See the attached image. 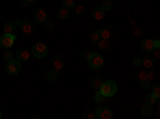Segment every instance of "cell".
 I'll use <instances>...</instances> for the list:
<instances>
[{
    "mask_svg": "<svg viewBox=\"0 0 160 119\" xmlns=\"http://www.w3.org/2000/svg\"><path fill=\"white\" fill-rule=\"evenodd\" d=\"M152 111H154V106H151V105H148V103H144V105H142L141 114H142L144 117H149V116L152 114Z\"/></svg>",
    "mask_w": 160,
    "mask_h": 119,
    "instance_id": "cell-19",
    "label": "cell"
},
{
    "mask_svg": "<svg viewBox=\"0 0 160 119\" xmlns=\"http://www.w3.org/2000/svg\"><path fill=\"white\" fill-rule=\"evenodd\" d=\"M71 11H72V15H74V16L80 18V16H83V13H85V8H83L82 5H75V7H74V8H72Z\"/></svg>",
    "mask_w": 160,
    "mask_h": 119,
    "instance_id": "cell-22",
    "label": "cell"
},
{
    "mask_svg": "<svg viewBox=\"0 0 160 119\" xmlns=\"http://www.w3.org/2000/svg\"><path fill=\"white\" fill-rule=\"evenodd\" d=\"M146 103H148V105H151V106H157V105H158V97H155V95H148V97H146Z\"/></svg>",
    "mask_w": 160,
    "mask_h": 119,
    "instance_id": "cell-23",
    "label": "cell"
},
{
    "mask_svg": "<svg viewBox=\"0 0 160 119\" xmlns=\"http://www.w3.org/2000/svg\"><path fill=\"white\" fill-rule=\"evenodd\" d=\"M91 16H93V19H102L106 16V11L101 7H96V8L91 10Z\"/></svg>",
    "mask_w": 160,
    "mask_h": 119,
    "instance_id": "cell-14",
    "label": "cell"
},
{
    "mask_svg": "<svg viewBox=\"0 0 160 119\" xmlns=\"http://www.w3.org/2000/svg\"><path fill=\"white\" fill-rule=\"evenodd\" d=\"M87 61H88V64H90V68H91V69L98 71V69L102 68V64H104V57L99 55V53H93V51H91V55L88 57Z\"/></svg>",
    "mask_w": 160,
    "mask_h": 119,
    "instance_id": "cell-2",
    "label": "cell"
},
{
    "mask_svg": "<svg viewBox=\"0 0 160 119\" xmlns=\"http://www.w3.org/2000/svg\"><path fill=\"white\" fill-rule=\"evenodd\" d=\"M16 42V35L15 34H2L0 35V47L2 48H11L13 44Z\"/></svg>",
    "mask_w": 160,
    "mask_h": 119,
    "instance_id": "cell-5",
    "label": "cell"
},
{
    "mask_svg": "<svg viewBox=\"0 0 160 119\" xmlns=\"http://www.w3.org/2000/svg\"><path fill=\"white\" fill-rule=\"evenodd\" d=\"M96 47H99L101 51H109L111 50V44H109V41H106V39H99Z\"/></svg>",
    "mask_w": 160,
    "mask_h": 119,
    "instance_id": "cell-18",
    "label": "cell"
},
{
    "mask_svg": "<svg viewBox=\"0 0 160 119\" xmlns=\"http://www.w3.org/2000/svg\"><path fill=\"white\" fill-rule=\"evenodd\" d=\"M19 26H21V29H22L24 34H31L34 31V23L31 19H21V24Z\"/></svg>",
    "mask_w": 160,
    "mask_h": 119,
    "instance_id": "cell-11",
    "label": "cell"
},
{
    "mask_svg": "<svg viewBox=\"0 0 160 119\" xmlns=\"http://www.w3.org/2000/svg\"><path fill=\"white\" fill-rule=\"evenodd\" d=\"M104 11H109V10H112V7H114V3H112V0H102V3L99 5Z\"/></svg>",
    "mask_w": 160,
    "mask_h": 119,
    "instance_id": "cell-25",
    "label": "cell"
},
{
    "mask_svg": "<svg viewBox=\"0 0 160 119\" xmlns=\"http://www.w3.org/2000/svg\"><path fill=\"white\" fill-rule=\"evenodd\" d=\"M152 95H155V97L160 95V87H158V84H154V87H152Z\"/></svg>",
    "mask_w": 160,
    "mask_h": 119,
    "instance_id": "cell-32",
    "label": "cell"
},
{
    "mask_svg": "<svg viewBox=\"0 0 160 119\" xmlns=\"http://www.w3.org/2000/svg\"><path fill=\"white\" fill-rule=\"evenodd\" d=\"M48 53V47L43 44V42H37L34 47H32V55L35 58H45Z\"/></svg>",
    "mask_w": 160,
    "mask_h": 119,
    "instance_id": "cell-4",
    "label": "cell"
},
{
    "mask_svg": "<svg viewBox=\"0 0 160 119\" xmlns=\"http://www.w3.org/2000/svg\"><path fill=\"white\" fill-rule=\"evenodd\" d=\"M133 64H135L136 68H141V58H135L133 60Z\"/></svg>",
    "mask_w": 160,
    "mask_h": 119,
    "instance_id": "cell-36",
    "label": "cell"
},
{
    "mask_svg": "<svg viewBox=\"0 0 160 119\" xmlns=\"http://www.w3.org/2000/svg\"><path fill=\"white\" fill-rule=\"evenodd\" d=\"M99 92L106 97V98H109V97H114L117 94V82L115 81H102L101 87H99Z\"/></svg>",
    "mask_w": 160,
    "mask_h": 119,
    "instance_id": "cell-1",
    "label": "cell"
},
{
    "mask_svg": "<svg viewBox=\"0 0 160 119\" xmlns=\"http://www.w3.org/2000/svg\"><path fill=\"white\" fill-rule=\"evenodd\" d=\"M32 19H34L35 23H43L45 19H48L47 11H45L43 8H35V10L32 11Z\"/></svg>",
    "mask_w": 160,
    "mask_h": 119,
    "instance_id": "cell-8",
    "label": "cell"
},
{
    "mask_svg": "<svg viewBox=\"0 0 160 119\" xmlns=\"http://www.w3.org/2000/svg\"><path fill=\"white\" fill-rule=\"evenodd\" d=\"M139 48L142 51H146V53H151V51L154 50V41H151V39H144V41H141V44H139Z\"/></svg>",
    "mask_w": 160,
    "mask_h": 119,
    "instance_id": "cell-10",
    "label": "cell"
},
{
    "mask_svg": "<svg viewBox=\"0 0 160 119\" xmlns=\"http://www.w3.org/2000/svg\"><path fill=\"white\" fill-rule=\"evenodd\" d=\"M2 116H3V114H2V111H0V119H2Z\"/></svg>",
    "mask_w": 160,
    "mask_h": 119,
    "instance_id": "cell-38",
    "label": "cell"
},
{
    "mask_svg": "<svg viewBox=\"0 0 160 119\" xmlns=\"http://www.w3.org/2000/svg\"><path fill=\"white\" fill-rule=\"evenodd\" d=\"M62 5H64V8H69V10H72V8L75 7V2H74V0H64Z\"/></svg>",
    "mask_w": 160,
    "mask_h": 119,
    "instance_id": "cell-30",
    "label": "cell"
},
{
    "mask_svg": "<svg viewBox=\"0 0 160 119\" xmlns=\"http://www.w3.org/2000/svg\"><path fill=\"white\" fill-rule=\"evenodd\" d=\"M64 64H66V60H64V57L61 55V53H58V55H55V58H53V66L51 68H55L58 73L64 68Z\"/></svg>",
    "mask_w": 160,
    "mask_h": 119,
    "instance_id": "cell-9",
    "label": "cell"
},
{
    "mask_svg": "<svg viewBox=\"0 0 160 119\" xmlns=\"http://www.w3.org/2000/svg\"><path fill=\"white\" fill-rule=\"evenodd\" d=\"M141 87H142V89H149V87H151V81H148V79H142V81H141Z\"/></svg>",
    "mask_w": 160,
    "mask_h": 119,
    "instance_id": "cell-33",
    "label": "cell"
},
{
    "mask_svg": "<svg viewBox=\"0 0 160 119\" xmlns=\"http://www.w3.org/2000/svg\"><path fill=\"white\" fill-rule=\"evenodd\" d=\"M19 71H21V61H19V60L13 58V60L7 61L5 73H7L8 76H16V74H19Z\"/></svg>",
    "mask_w": 160,
    "mask_h": 119,
    "instance_id": "cell-3",
    "label": "cell"
},
{
    "mask_svg": "<svg viewBox=\"0 0 160 119\" xmlns=\"http://www.w3.org/2000/svg\"><path fill=\"white\" fill-rule=\"evenodd\" d=\"M90 55H91L90 50H82V51H80V60H82V61H87Z\"/></svg>",
    "mask_w": 160,
    "mask_h": 119,
    "instance_id": "cell-28",
    "label": "cell"
},
{
    "mask_svg": "<svg viewBox=\"0 0 160 119\" xmlns=\"http://www.w3.org/2000/svg\"><path fill=\"white\" fill-rule=\"evenodd\" d=\"M95 101L98 103V105H102L104 101H106V97L101 94V92L99 90H96V94H95Z\"/></svg>",
    "mask_w": 160,
    "mask_h": 119,
    "instance_id": "cell-27",
    "label": "cell"
},
{
    "mask_svg": "<svg viewBox=\"0 0 160 119\" xmlns=\"http://www.w3.org/2000/svg\"><path fill=\"white\" fill-rule=\"evenodd\" d=\"M99 39H101V37H99V31H98V29H93V31L90 32V42H91V45H96Z\"/></svg>",
    "mask_w": 160,
    "mask_h": 119,
    "instance_id": "cell-21",
    "label": "cell"
},
{
    "mask_svg": "<svg viewBox=\"0 0 160 119\" xmlns=\"http://www.w3.org/2000/svg\"><path fill=\"white\" fill-rule=\"evenodd\" d=\"M15 57H16V60H19V61H28L29 57H31V51L26 50V48H19V50L16 51Z\"/></svg>",
    "mask_w": 160,
    "mask_h": 119,
    "instance_id": "cell-12",
    "label": "cell"
},
{
    "mask_svg": "<svg viewBox=\"0 0 160 119\" xmlns=\"http://www.w3.org/2000/svg\"><path fill=\"white\" fill-rule=\"evenodd\" d=\"M58 18L59 19H69V18H72V11L69 10V8H61L59 11H58Z\"/></svg>",
    "mask_w": 160,
    "mask_h": 119,
    "instance_id": "cell-15",
    "label": "cell"
},
{
    "mask_svg": "<svg viewBox=\"0 0 160 119\" xmlns=\"http://www.w3.org/2000/svg\"><path fill=\"white\" fill-rule=\"evenodd\" d=\"M152 53H154V60H158V58H160V51H158V48H154V50H152Z\"/></svg>",
    "mask_w": 160,
    "mask_h": 119,
    "instance_id": "cell-35",
    "label": "cell"
},
{
    "mask_svg": "<svg viewBox=\"0 0 160 119\" xmlns=\"http://www.w3.org/2000/svg\"><path fill=\"white\" fill-rule=\"evenodd\" d=\"M141 68H144V69H151V68H154V60H152L151 57L141 58Z\"/></svg>",
    "mask_w": 160,
    "mask_h": 119,
    "instance_id": "cell-16",
    "label": "cell"
},
{
    "mask_svg": "<svg viewBox=\"0 0 160 119\" xmlns=\"http://www.w3.org/2000/svg\"><path fill=\"white\" fill-rule=\"evenodd\" d=\"M96 116L98 119H112L114 117V113L109 106H101V108H96Z\"/></svg>",
    "mask_w": 160,
    "mask_h": 119,
    "instance_id": "cell-6",
    "label": "cell"
},
{
    "mask_svg": "<svg viewBox=\"0 0 160 119\" xmlns=\"http://www.w3.org/2000/svg\"><path fill=\"white\" fill-rule=\"evenodd\" d=\"M154 48H160V41H158V39L154 41Z\"/></svg>",
    "mask_w": 160,
    "mask_h": 119,
    "instance_id": "cell-37",
    "label": "cell"
},
{
    "mask_svg": "<svg viewBox=\"0 0 160 119\" xmlns=\"http://www.w3.org/2000/svg\"><path fill=\"white\" fill-rule=\"evenodd\" d=\"M15 31H16L15 21H5L3 23V32L5 34H15Z\"/></svg>",
    "mask_w": 160,
    "mask_h": 119,
    "instance_id": "cell-13",
    "label": "cell"
},
{
    "mask_svg": "<svg viewBox=\"0 0 160 119\" xmlns=\"http://www.w3.org/2000/svg\"><path fill=\"white\" fill-rule=\"evenodd\" d=\"M146 73H148V69H141L136 73V79H138V82H141L142 79H146Z\"/></svg>",
    "mask_w": 160,
    "mask_h": 119,
    "instance_id": "cell-29",
    "label": "cell"
},
{
    "mask_svg": "<svg viewBox=\"0 0 160 119\" xmlns=\"http://www.w3.org/2000/svg\"><path fill=\"white\" fill-rule=\"evenodd\" d=\"M98 31H99V37L106 39V41H109V39H112L115 35V28H112V26H104V28H101Z\"/></svg>",
    "mask_w": 160,
    "mask_h": 119,
    "instance_id": "cell-7",
    "label": "cell"
},
{
    "mask_svg": "<svg viewBox=\"0 0 160 119\" xmlns=\"http://www.w3.org/2000/svg\"><path fill=\"white\" fill-rule=\"evenodd\" d=\"M42 24L45 26V29H47V31H50V29H53V28H55V24H53L51 21H48V19H45Z\"/></svg>",
    "mask_w": 160,
    "mask_h": 119,
    "instance_id": "cell-31",
    "label": "cell"
},
{
    "mask_svg": "<svg viewBox=\"0 0 160 119\" xmlns=\"http://www.w3.org/2000/svg\"><path fill=\"white\" fill-rule=\"evenodd\" d=\"M101 84H102V79H101L99 76H93V77L90 79V85L95 89V90H99Z\"/></svg>",
    "mask_w": 160,
    "mask_h": 119,
    "instance_id": "cell-17",
    "label": "cell"
},
{
    "mask_svg": "<svg viewBox=\"0 0 160 119\" xmlns=\"http://www.w3.org/2000/svg\"><path fill=\"white\" fill-rule=\"evenodd\" d=\"M59 77V73L55 69V68H50L48 71H47V79H48V81H56V79Z\"/></svg>",
    "mask_w": 160,
    "mask_h": 119,
    "instance_id": "cell-20",
    "label": "cell"
},
{
    "mask_svg": "<svg viewBox=\"0 0 160 119\" xmlns=\"http://www.w3.org/2000/svg\"><path fill=\"white\" fill-rule=\"evenodd\" d=\"M2 58H3L5 61H10V60H13V58H15V53H13V51H11L10 48H3Z\"/></svg>",
    "mask_w": 160,
    "mask_h": 119,
    "instance_id": "cell-24",
    "label": "cell"
},
{
    "mask_svg": "<svg viewBox=\"0 0 160 119\" xmlns=\"http://www.w3.org/2000/svg\"><path fill=\"white\" fill-rule=\"evenodd\" d=\"M35 2H37V0H22V3H24V5H28V7L35 5Z\"/></svg>",
    "mask_w": 160,
    "mask_h": 119,
    "instance_id": "cell-34",
    "label": "cell"
},
{
    "mask_svg": "<svg viewBox=\"0 0 160 119\" xmlns=\"http://www.w3.org/2000/svg\"><path fill=\"white\" fill-rule=\"evenodd\" d=\"M83 117H85V119H98L95 110H87V111L83 113Z\"/></svg>",
    "mask_w": 160,
    "mask_h": 119,
    "instance_id": "cell-26",
    "label": "cell"
}]
</instances>
